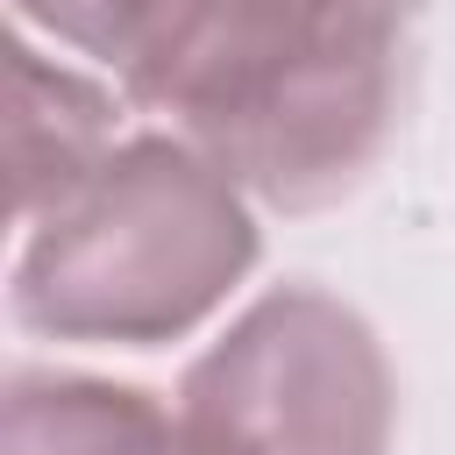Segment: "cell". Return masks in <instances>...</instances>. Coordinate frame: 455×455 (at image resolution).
Returning a JSON list of instances; mask_svg holds the SVG:
<instances>
[{"mask_svg": "<svg viewBox=\"0 0 455 455\" xmlns=\"http://www.w3.org/2000/svg\"><path fill=\"white\" fill-rule=\"evenodd\" d=\"M405 28L355 0H178L121 92L256 206H341L405 121Z\"/></svg>", "mask_w": 455, "mask_h": 455, "instance_id": "1", "label": "cell"}, {"mask_svg": "<svg viewBox=\"0 0 455 455\" xmlns=\"http://www.w3.org/2000/svg\"><path fill=\"white\" fill-rule=\"evenodd\" d=\"M263 263L256 199L178 128L121 135L43 220H28L7 313L71 348H171Z\"/></svg>", "mask_w": 455, "mask_h": 455, "instance_id": "2", "label": "cell"}, {"mask_svg": "<svg viewBox=\"0 0 455 455\" xmlns=\"http://www.w3.org/2000/svg\"><path fill=\"white\" fill-rule=\"evenodd\" d=\"M178 419L206 455H391L398 377L348 299L284 277L185 363Z\"/></svg>", "mask_w": 455, "mask_h": 455, "instance_id": "3", "label": "cell"}, {"mask_svg": "<svg viewBox=\"0 0 455 455\" xmlns=\"http://www.w3.org/2000/svg\"><path fill=\"white\" fill-rule=\"evenodd\" d=\"M121 107L100 78L43 57L28 36L7 43V178L14 220H43L121 135Z\"/></svg>", "mask_w": 455, "mask_h": 455, "instance_id": "4", "label": "cell"}, {"mask_svg": "<svg viewBox=\"0 0 455 455\" xmlns=\"http://www.w3.org/2000/svg\"><path fill=\"white\" fill-rule=\"evenodd\" d=\"M0 455H206L178 405L78 370H7Z\"/></svg>", "mask_w": 455, "mask_h": 455, "instance_id": "5", "label": "cell"}, {"mask_svg": "<svg viewBox=\"0 0 455 455\" xmlns=\"http://www.w3.org/2000/svg\"><path fill=\"white\" fill-rule=\"evenodd\" d=\"M14 14L28 28H43L50 43L128 78L149 57V43L164 36V21L178 14V0H14Z\"/></svg>", "mask_w": 455, "mask_h": 455, "instance_id": "6", "label": "cell"}, {"mask_svg": "<svg viewBox=\"0 0 455 455\" xmlns=\"http://www.w3.org/2000/svg\"><path fill=\"white\" fill-rule=\"evenodd\" d=\"M355 7H370V14H384V21H398V28H412V21L427 14V0H355Z\"/></svg>", "mask_w": 455, "mask_h": 455, "instance_id": "7", "label": "cell"}]
</instances>
